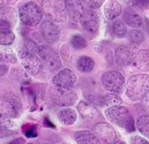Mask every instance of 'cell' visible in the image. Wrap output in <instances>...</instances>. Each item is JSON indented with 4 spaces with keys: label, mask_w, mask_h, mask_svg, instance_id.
Wrapping results in <instances>:
<instances>
[{
    "label": "cell",
    "mask_w": 149,
    "mask_h": 144,
    "mask_svg": "<svg viewBox=\"0 0 149 144\" xmlns=\"http://www.w3.org/2000/svg\"><path fill=\"white\" fill-rule=\"evenodd\" d=\"M38 47L34 42L26 41L19 50V55L23 67L30 74H38L42 70V62L37 54Z\"/></svg>",
    "instance_id": "1"
},
{
    "label": "cell",
    "mask_w": 149,
    "mask_h": 144,
    "mask_svg": "<svg viewBox=\"0 0 149 144\" xmlns=\"http://www.w3.org/2000/svg\"><path fill=\"white\" fill-rule=\"evenodd\" d=\"M105 116L113 124L125 130L127 132H134L136 131L133 116L125 107L117 106L108 108L105 110Z\"/></svg>",
    "instance_id": "2"
},
{
    "label": "cell",
    "mask_w": 149,
    "mask_h": 144,
    "mask_svg": "<svg viewBox=\"0 0 149 144\" xmlns=\"http://www.w3.org/2000/svg\"><path fill=\"white\" fill-rule=\"evenodd\" d=\"M148 91V74L133 75L127 80L125 84V93L131 101H141Z\"/></svg>",
    "instance_id": "3"
},
{
    "label": "cell",
    "mask_w": 149,
    "mask_h": 144,
    "mask_svg": "<svg viewBox=\"0 0 149 144\" xmlns=\"http://www.w3.org/2000/svg\"><path fill=\"white\" fill-rule=\"evenodd\" d=\"M37 54L42 62V69H45L49 73L59 71L61 66V61L57 52L51 46L48 44L38 46Z\"/></svg>",
    "instance_id": "4"
},
{
    "label": "cell",
    "mask_w": 149,
    "mask_h": 144,
    "mask_svg": "<svg viewBox=\"0 0 149 144\" xmlns=\"http://www.w3.org/2000/svg\"><path fill=\"white\" fill-rule=\"evenodd\" d=\"M20 21L28 27H36L43 19V11L40 7L33 1L22 4L18 11Z\"/></svg>",
    "instance_id": "5"
},
{
    "label": "cell",
    "mask_w": 149,
    "mask_h": 144,
    "mask_svg": "<svg viewBox=\"0 0 149 144\" xmlns=\"http://www.w3.org/2000/svg\"><path fill=\"white\" fill-rule=\"evenodd\" d=\"M41 7L46 17L51 22H61L68 16L63 0H43Z\"/></svg>",
    "instance_id": "6"
},
{
    "label": "cell",
    "mask_w": 149,
    "mask_h": 144,
    "mask_svg": "<svg viewBox=\"0 0 149 144\" xmlns=\"http://www.w3.org/2000/svg\"><path fill=\"white\" fill-rule=\"evenodd\" d=\"M22 102L12 92H5L0 96V113L9 118L18 117L22 111Z\"/></svg>",
    "instance_id": "7"
},
{
    "label": "cell",
    "mask_w": 149,
    "mask_h": 144,
    "mask_svg": "<svg viewBox=\"0 0 149 144\" xmlns=\"http://www.w3.org/2000/svg\"><path fill=\"white\" fill-rule=\"evenodd\" d=\"M102 84L107 91L120 94L125 89V78L118 71H107L102 76Z\"/></svg>",
    "instance_id": "8"
},
{
    "label": "cell",
    "mask_w": 149,
    "mask_h": 144,
    "mask_svg": "<svg viewBox=\"0 0 149 144\" xmlns=\"http://www.w3.org/2000/svg\"><path fill=\"white\" fill-rule=\"evenodd\" d=\"M50 97L56 105L68 108L76 103L78 95L71 89L55 86L50 90Z\"/></svg>",
    "instance_id": "9"
},
{
    "label": "cell",
    "mask_w": 149,
    "mask_h": 144,
    "mask_svg": "<svg viewBox=\"0 0 149 144\" xmlns=\"http://www.w3.org/2000/svg\"><path fill=\"white\" fill-rule=\"evenodd\" d=\"M93 132L96 136L100 144H113L116 142L117 133L114 128L107 123L99 122L95 124Z\"/></svg>",
    "instance_id": "10"
},
{
    "label": "cell",
    "mask_w": 149,
    "mask_h": 144,
    "mask_svg": "<svg viewBox=\"0 0 149 144\" xmlns=\"http://www.w3.org/2000/svg\"><path fill=\"white\" fill-rule=\"evenodd\" d=\"M40 34L44 40L49 44H54L57 42L61 37V30L54 22L46 20L41 23L39 27Z\"/></svg>",
    "instance_id": "11"
},
{
    "label": "cell",
    "mask_w": 149,
    "mask_h": 144,
    "mask_svg": "<svg viewBox=\"0 0 149 144\" xmlns=\"http://www.w3.org/2000/svg\"><path fill=\"white\" fill-rule=\"evenodd\" d=\"M76 81V73L69 68H66L58 72L52 78V82L55 86L62 88H72L75 85Z\"/></svg>",
    "instance_id": "12"
},
{
    "label": "cell",
    "mask_w": 149,
    "mask_h": 144,
    "mask_svg": "<svg viewBox=\"0 0 149 144\" xmlns=\"http://www.w3.org/2000/svg\"><path fill=\"white\" fill-rule=\"evenodd\" d=\"M80 22L87 32L95 33L98 31L100 27V16L95 11L85 10Z\"/></svg>",
    "instance_id": "13"
},
{
    "label": "cell",
    "mask_w": 149,
    "mask_h": 144,
    "mask_svg": "<svg viewBox=\"0 0 149 144\" xmlns=\"http://www.w3.org/2000/svg\"><path fill=\"white\" fill-rule=\"evenodd\" d=\"M67 15L74 22H80L85 9L80 0H65Z\"/></svg>",
    "instance_id": "14"
},
{
    "label": "cell",
    "mask_w": 149,
    "mask_h": 144,
    "mask_svg": "<svg viewBox=\"0 0 149 144\" xmlns=\"http://www.w3.org/2000/svg\"><path fill=\"white\" fill-rule=\"evenodd\" d=\"M134 49L127 46H118L115 50V62L120 66H129L132 64L133 56L135 54Z\"/></svg>",
    "instance_id": "15"
},
{
    "label": "cell",
    "mask_w": 149,
    "mask_h": 144,
    "mask_svg": "<svg viewBox=\"0 0 149 144\" xmlns=\"http://www.w3.org/2000/svg\"><path fill=\"white\" fill-rule=\"evenodd\" d=\"M132 64L142 72L149 71V50H139L135 52Z\"/></svg>",
    "instance_id": "16"
},
{
    "label": "cell",
    "mask_w": 149,
    "mask_h": 144,
    "mask_svg": "<svg viewBox=\"0 0 149 144\" xmlns=\"http://www.w3.org/2000/svg\"><path fill=\"white\" fill-rule=\"evenodd\" d=\"M57 119L64 125L73 124L77 120V113L72 108H63L58 112Z\"/></svg>",
    "instance_id": "17"
},
{
    "label": "cell",
    "mask_w": 149,
    "mask_h": 144,
    "mask_svg": "<svg viewBox=\"0 0 149 144\" xmlns=\"http://www.w3.org/2000/svg\"><path fill=\"white\" fill-rule=\"evenodd\" d=\"M15 38V33L12 31V27L8 23L0 21V44L10 45Z\"/></svg>",
    "instance_id": "18"
},
{
    "label": "cell",
    "mask_w": 149,
    "mask_h": 144,
    "mask_svg": "<svg viewBox=\"0 0 149 144\" xmlns=\"http://www.w3.org/2000/svg\"><path fill=\"white\" fill-rule=\"evenodd\" d=\"M103 12L105 16L108 20H113L121 14L122 6L115 0H109L104 4Z\"/></svg>",
    "instance_id": "19"
},
{
    "label": "cell",
    "mask_w": 149,
    "mask_h": 144,
    "mask_svg": "<svg viewBox=\"0 0 149 144\" xmlns=\"http://www.w3.org/2000/svg\"><path fill=\"white\" fill-rule=\"evenodd\" d=\"M0 21L6 22L12 27L17 22V13L11 6H0Z\"/></svg>",
    "instance_id": "20"
},
{
    "label": "cell",
    "mask_w": 149,
    "mask_h": 144,
    "mask_svg": "<svg viewBox=\"0 0 149 144\" xmlns=\"http://www.w3.org/2000/svg\"><path fill=\"white\" fill-rule=\"evenodd\" d=\"M77 110L80 116L84 120H93L97 115L96 108L89 102L81 101L77 105Z\"/></svg>",
    "instance_id": "21"
},
{
    "label": "cell",
    "mask_w": 149,
    "mask_h": 144,
    "mask_svg": "<svg viewBox=\"0 0 149 144\" xmlns=\"http://www.w3.org/2000/svg\"><path fill=\"white\" fill-rule=\"evenodd\" d=\"M74 140L78 144H100L94 132L90 131H79L74 134Z\"/></svg>",
    "instance_id": "22"
},
{
    "label": "cell",
    "mask_w": 149,
    "mask_h": 144,
    "mask_svg": "<svg viewBox=\"0 0 149 144\" xmlns=\"http://www.w3.org/2000/svg\"><path fill=\"white\" fill-rule=\"evenodd\" d=\"M124 21L132 27H140L142 25L141 17L136 11L131 8H128L124 12Z\"/></svg>",
    "instance_id": "23"
},
{
    "label": "cell",
    "mask_w": 149,
    "mask_h": 144,
    "mask_svg": "<svg viewBox=\"0 0 149 144\" xmlns=\"http://www.w3.org/2000/svg\"><path fill=\"white\" fill-rule=\"evenodd\" d=\"M76 66L79 72L83 73H91L94 69L95 62L91 57L87 55H83L78 59Z\"/></svg>",
    "instance_id": "24"
},
{
    "label": "cell",
    "mask_w": 149,
    "mask_h": 144,
    "mask_svg": "<svg viewBox=\"0 0 149 144\" xmlns=\"http://www.w3.org/2000/svg\"><path fill=\"white\" fill-rule=\"evenodd\" d=\"M136 126L142 136L149 139V114H143L136 120Z\"/></svg>",
    "instance_id": "25"
},
{
    "label": "cell",
    "mask_w": 149,
    "mask_h": 144,
    "mask_svg": "<svg viewBox=\"0 0 149 144\" xmlns=\"http://www.w3.org/2000/svg\"><path fill=\"white\" fill-rule=\"evenodd\" d=\"M104 104L108 108H113L117 106H120L122 104L121 97L115 93H108L106 94L102 98Z\"/></svg>",
    "instance_id": "26"
},
{
    "label": "cell",
    "mask_w": 149,
    "mask_h": 144,
    "mask_svg": "<svg viewBox=\"0 0 149 144\" xmlns=\"http://www.w3.org/2000/svg\"><path fill=\"white\" fill-rule=\"evenodd\" d=\"M113 33L118 38H125L128 33L126 25L121 21H117L113 25Z\"/></svg>",
    "instance_id": "27"
},
{
    "label": "cell",
    "mask_w": 149,
    "mask_h": 144,
    "mask_svg": "<svg viewBox=\"0 0 149 144\" xmlns=\"http://www.w3.org/2000/svg\"><path fill=\"white\" fill-rule=\"evenodd\" d=\"M129 39L133 44H141L144 41L145 37L141 31L137 29H133L129 32Z\"/></svg>",
    "instance_id": "28"
},
{
    "label": "cell",
    "mask_w": 149,
    "mask_h": 144,
    "mask_svg": "<svg viewBox=\"0 0 149 144\" xmlns=\"http://www.w3.org/2000/svg\"><path fill=\"white\" fill-rule=\"evenodd\" d=\"M86 39L81 35H74L71 39V45L76 50H82L87 47Z\"/></svg>",
    "instance_id": "29"
},
{
    "label": "cell",
    "mask_w": 149,
    "mask_h": 144,
    "mask_svg": "<svg viewBox=\"0 0 149 144\" xmlns=\"http://www.w3.org/2000/svg\"><path fill=\"white\" fill-rule=\"evenodd\" d=\"M104 0H82V3L85 4L91 10H96L103 4Z\"/></svg>",
    "instance_id": "30"
},
{
    "label": "cell",
    "mask_w": 149,
    "mask_h": 144,
    "mask_svg": "<svg viewBox=\"0 0 149 144\" xmlns=\"http://www.w3.org/2000/svg\"><path fill=\"white\" fill-rule=\"evenodd\" d=\"M134 7L141 10H145L149 9V0H130Z\"/></svg>",
    "instance_id": "31"
},
{
    "label": "cell",
    "mask_w": 149,
    "mask_h": 144,
    "mask_svg": "<svg viewBox=\"0 0 149 144\" xmlns=\"http://www.w3.org/2000/svg\"><path fill=\"white\" fill-rule=\"evenodd\" d=\"M11 124L10 118L6 116L5 114L0 113V127L1 128H8Z\"/></svg>",
    "instance_id": "32"
},
{
    "label": "cell",
    "mask_w": 149,
    "mask_h": 144,
    "mask_svg": "<svg viewBox=\"0 0 149 144\" xmlns=\"http://www.w3.org/2000/svg\"><path fill=\"white\" fill-rule=\"evenodd\" d=\"M130 144H149V143L140 136H133L130 139Z\"/></svg>",
    "instance_id": "33"
},
{
    "label": "cell",
    "mask_w": 149,
    "mask_h": 144,
    "mask_svg": "<svg viewBox=\"0 0 149 144\" xmlns=\"http://www.w3.org/2000/svg\"><path fill=\"white\" fill-rule=\"evenodd\" d=\"M141 107L145 110V112L149 114V91L144 96V97L141 100Z\"/></svg>",
    "instance_id": "34"
},
{
    "label": "cell",
    "mask_w": 149,
    "mask_h": 144,
    "mask_svg": "<svg viewBox=\"0 0 149 144\" xmlns=\"http://www.w3.org/2000/svg\"><path fill=\"white\" fill-rule=\"evenodd\" d=\"M25 135L26 136V137H36L38 136V132L36 131V127H31L29 129H27L25 131Z\"/></svg>",
    "instance_id": "35"
},
{
    "label": "cell",
    "mask_w": 149,
    "mask_h": 144,
    "mask_svg": "<svg viewBox=\"0 0 149 144\" xmlns=\"http://www.w3.org/2000/svg\"><path fill=\"white\" fill-rule=\"evenodd\" d=\"M13 132L11 131L6 129V128H1L0 127V138H3V137H7L11 136Z\"/></svg>",
    "instance_id": "36"
},
{
    "label": "cell",
    "mask_w": 149,
    "mask_h": 144,
    "mask_svg": "<svg viewBox=\"0 0 149 144\" xmlns=\"http://www.w3.org/2000/svg\"><path fill=\"white\" fill-rule=\"evenodd\" d=\"M26 143V141L25 139L22 138V137H18L15 140L11 141L10 143H9L8 144H25Z\"/></svg>",
    "instance_id": "37"
},
{
    "label": "cell",
    "mask_w": 149,
    "mask_h": 144,
    "mask_svg": "<svg viewBox=\"0 0 149 144\" xmlns=\"http://www.w3.org/2000/svg\"><path fill=\"white\" fill-rule=\"evenodd\" d=\"M8 71H9V66L0 64V76L4 75L6 73H8Z\"/></svg>",
    "instance_id": "38"
},
{
    "label": "cell",
    "mask_w": 149,
    "mask_h": 144,
    "mask_svg": "<svg viewBox=\"0 0 149 144\" xmlns=\"http://www.w3.org/2000/svg\"><path fill=\"white\" fill-rule=\"evenodd\" d=\"M113 144H127L126 143H125V142H123V141H116L114 142Z\"/></svg>",
    "instance_id": "39"
},
{
    "label": "cell",
    "mask_w": 149,
    "mask_h": 144,
    "mask_svg": "<svg viewBox=\"0 0 149 144\" xmlns=\"http://www.w3.org/2000/svg\"><path fill=\"white\" fill-rule=\"evenodd\" d=\"M3 61V55H2V54H1V52H0V62Z\"/></svg>",
    "instance_id": "40"
},
{
    "label": "cell",
    "mask_w": 149,
    "mask_h": 144,
    "mask_svg": "<svg viewBox=\"0 0 149 144\" xmlns=\"http://www.w3.org/2000/svg\"><path fill=\"white\" fill-rule=\"evenodd\" d=\"M148 33H149V26H148Z\"/></svg>",
    "instance_id": "41"
},
{
    "label": "cell",
    "mask_w": 149,
    "mask_h": 144,
    "mask_svg": "<svg viewBox=\"0 0 149 144\" xmlns=\"http://www.w3.org/2000/svg\"><path fill=\"white\" fill-rule=\"evenodd\" d=\"M28 144H34V143H28Z\"/></svg>",
    "instance_id": "42"
},
{
    "label": "cell",
    "mask_w": 149,
    "mask_h": 144,
    "mask_svg": "<svg viewBox=\"0 0 149 144\" xmlns=\"http://www.w3.org/2000/svg\"><path fill=\"white\" fill-rule=\"evenodd\" d=\"M44 144H47V143H44Z\"/></svg>",
    "instance_id": "43"
}]
</instances>
